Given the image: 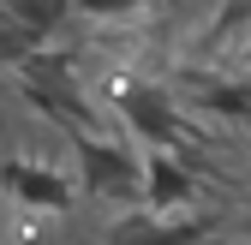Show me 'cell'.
I'll return each instance as SVG.
<instances>
[{
	"instance_id": "6da1fadb",
	"label": "cell",
	"mask_w": 251,
	"mask_h": 245,
	"mask_svg": "<svg viewBox=\"0 0 251 245\" xmlns=\"http://www.w3.org/2000/svg\"><path fill=\"white\" fill-rule=\"evenodd\" d=\"M102 84H108V102H114L120 126L132 138H144L150 149H185V114L174 102V90L150 84V78H132V72H114Z\"/></svg>"
},
{
	"instance_id": "7a4b0ae2",
	"label": "cell",
	"mask_w": 251,
	"mask_h": 245,
	"mask_svg": "<svg viewBox=\"0 0 251 245\" xmlns=\"http://www.w3.org/2000/svg\"><path fill=\"white\" fill-rule=\"evenodd\" d=\"M72 162H78V186L84 197L96 203H144V156H132V149L114 138H72Z\"/></svg>"
},
{
	"instance_id": "3957f363",
	"label": "cell",
	"mask_w": 251,
	"mask_h": 245,
	"mask_svg": "<svg viewBox=\"0 0 251 245\" xmlns=\"http://www.w3.org/2000/svg\"><path fill=\"white\" fill-rule=\"evenodd\" d=\"M0 192H6L18 209H30V216H66V209L78 203V179L66 168H48V162L0 156Z\"/></svg>"
},
{
	"instance_id": "277c9868",
	"label": "cell",
	"mask_w": 251,
	"mask_h": 245,
	"mask_svg": "<svg viewBox=\"0 0 251 245\" xmlns=\"http://www.w3.org/2000/svg\"><path fill=\"white\" fill-rule=\"evenodd\" d=\"M192 203H198V173L185 162V149H144V209L174 216Z\"/></svg>"
},
{
	"instance_id": "5b68a950",
	"label": "cell",
	"mask_w": 251,
	"mask_h": 245,
	"mask_svg": "<svg viewBox=\"0 0 251 245\" xmlns=\"http://www.w3.org/2000/svg\"><path fill=\"white\" fill-rule=\"evenodd\" d=\"M209 216H192V221H168V216H155V209H126V216H114V227L102 233V245H198L209 239Z\"/></svg>"
},
{
	"instance_id": "8992f818",
	"label": "cell",
	"mask_w": 251,
	"mask_h": 245,
	"mask_svg": "<svg viewBox=\"0 0 251 245\" xmlns=\"http://www.w3.org/2000/svg\"><path fill=\"white\" fill-rule=\"evenodd\" d=\"M198 108L215 114V120H239V126H251V84H245V78H233V84H209L203 96H198Z\"/></svg>"
},
{
	"instance_id": "52a82bcc",
	"label": "cell",
	"mask_w": 251,
	"mask_h": 245,
	"mask_svg": "<svg viewBox=\"0 0 251 245\" xmlns=\"http://www.w3.org/2000/svg\"><path fill=\"white\" fill-rule=\"evenodd\" d=\"M12 18H24L30 30H42V36H54L60 24H66V12L78 6V0H0Z\"/></svg>"
},
{
	"instance_id": "ba28073f",
	"label": "cell",
	"mask_w": 251,
	"mask_h": 245,
	"mask_svg": "<svg viewBox=\"0 0 251 245\" xmlns=\"http://www.w3.org/2000/svg\"><path fill=\"white\" fill-rule=\"evenodd\" d=\"M138 6H144V0H78V12L90 24H132Z\"/></svg>"
}]
</instances>
